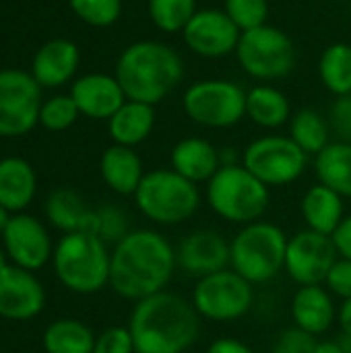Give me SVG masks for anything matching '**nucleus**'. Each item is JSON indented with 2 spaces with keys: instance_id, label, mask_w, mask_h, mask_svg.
<instances>
[{
  "instance_id": "nucleus-33",
  "label": "nucleus",
  "mask_w": 351,
  "mask_h": 353,
  "mask_svg": "<svg viewBox=\"0 0 351 353\" xmlns=\"http://www.w3.org/2000/svg\"><path fill=\"white\" fill-rule=\"evenodd\" d=\"M132 230H128V217L120 207L101 205L93 211V236L101 238L106 244H118Z\"/></svg>"
},
{
  "instance_id": "nucleus-26",
  "label": "nucleus",
  "mask_w": 351,
  "mask_h": 353,
  "mask_svg": "<svg viewBox=\"0 0 351 353\" xmlns=\"http://www.w3.org/2000/svg\"><path fill=\"white\" fill-rule=\"evenodd\" d=\"M93 211L85 205L81 194L70 188H58L48 196L46 215L50 223L64 234L87 232L93 234Z\"/></svg>"
},
{
  "instance_id": "nucleus-24",
  "label": "nucleus",
  "mask_w": 351,
  "mask_h": 353,
  "mask_svg": "<svg viewBox=\"0 0 351 353\" xmlns=\"http://www.w3.org/2000/svg\"><path fill=\"white\" fill-rule=\"evenodd\" d=\"M155 126V105L126 99L122 108L108 120L110 137L116 145L137 147L141 145Z\"/></svg>"
},
{
  "instance_id": "nucleus-2",
  "label": "nucleus",
  "mask_w": 351,
  "mask_h": 353,
  "mask_svg": "<svg viewBox=\"0 0 351 353\" xmlns=\"http://www.w3.org/2000/svg\"><path fill=\"white\" fill-rule=\"evenodd\" d=\"M128 331L137 353H184L201 335V314L192 302L163 290L134 304Z\"/></svg>"
},
{
  "instance_id": "nucleus-9",
  "label": "nucleus",
  "mask_w": 351,
  "mask_h": 353,
  "mask_svg": "<svg viewBox=\"0 0 351 353\" xmlns=\"http://www.w3.org/2000/svg\"><path fill=\"white\" fill-rule=\"evenodd\" d=\"M182 108L199 126L230 128L246 116V91L228 79H203L184 91Z\"/></svg>"
},
{
  "instance_id": "nucleus-21",
  "label": "nucleus",
  "mask_w": 351,
  "mask_h": 353,
  "mask_svg": "<svg viewBox=\"0 0 351 353\" xmlns=\"http://www.w3.org/2000/svg\"><path fill=\"white\" fill-rule=\"evenodd\" d=\"M79 58L77 43L70 39H52L37 50L31 74L39 87H60L74 77Z\"/></svg>"
},
{
  "instance_id": "nucleus-15",
  "label": "nucleus",
  "mask_w": 351,
  "mask_h": 353,
  "mask_svg": "<svg viewBox=\"0 0 351 353\" xmlns=\"http://www.w3.org/2000/svg\"><path fill=\"white\" fill-rule=\"evenodd\" d=\"M2 248L8 261L21 269L37 271L54 254L48 230L33 215L17 213L10 217L6 230L2 232Z\"/></svg>"
},
{
  "instance_id": "nucleus-14",
  "label": "nucleus",
  "mask_w": 351,
  "mask_h": 353,
  "mask_svg": "<svg viewBox=\"0 0 351 353\" xmlns=\"http://www.w3.org/2000/svg\"><path fill=\"white\" fill-rule=\"evenodd\" d=\"M242 31L223 8H199L182 31L186 48L203 58H223L236 54Z\"/></svg>"
},
{
  "instance_id": "nucleus-19",
  "label": "nucleus",
  "mask_w": 351,
  "mask_h": 353,
  "mask_svg": "<svg viewBox=\"0 0 351 353\" xmlns=\"http://www.w3.org/2000/svg\"><path fill=\"white\" fill-rule=\"evenodd\" d=\"M170 159L172 170L194 184L209 182L221 168V151L201 137H186L178 141Z\"/></svg>"
},
{
  "instance_id": "nucleus-27",
  "label": "nucleus",
  "mask_w": 351,
  "mask_h": 353,
  "mask_svg": "<svg viewBox=\"0 0 351 353\" xmlns=\"http://www.w3.org/2000/svg\"><path fill=\"white\" fill-rule=\"evenodd\" d=\"M246 116L261 128H279L292 118V105L283 91L261 83L246 91Z\"/></svg>"
},
{
  "instance_id": "nucleus-47",
  "label": "nucleus",
  "mask_w": 351,
  "mask_h": 353,
  "mask_svg": "<svg viewBox=\"0 0 351 353\" xmlns=\"http://www.w3.org/2000/svg\"><path fill=\"white\" fill-rule=\"evenodd\" d=\"M6 265H10L8 254H6V250H4V248H0V269H2V267H6Z\"/></svg>"
},
{
  "instance_id": "nucleus-40",
  "label": "nucleus",
  "mask_w": 351,
  "mask_h": 353,
  "mask_svg": "<svg viewBox=\"0 0 351 353\" xmlns=\"http://www.w3.org/2000/svg\"><path fill=\"white\" fill-rule=\"evenodd\" d=\"M329 122L339 141L351 143V93L341 95L333 101L329 112Z\"/></svg>"
},
{
  "instance_id": "nucleus-10",
  "label": "nucleus",
  "mask_w": 351,
  "mask_h": 353,
  "mask_svg": "<svg viewBox=\"0 0 351 353\" xmlns=\"http://www.w3.org/2000/svg\"><path fill=\"white\" fill-rule=\"evenodd\" d=\"M242 165L269 188L285 186L304 174L308 155L290 137L265 134L244 149Z\"/></svg>"
},
{
  "instance_id": "nucleus-3",
  "label": "nucleus",
  "mask_w": 351,
  "mask_h": 353,
  "mask_svg": "<svg viewBox=\"0 0 351 353\" xmlns=\"http://www.w3.org/2000/svg\"><path fill=\"white\" fill-rule=\"evenodd\" d=\"M114 77L126 99L155 105L180 85L184 79V62L172 46L141 39L120 54Z\"/></svg>"
},
{
  "instance_id": "nucleus-12",
  "label": "nucleus",
  "mask_w": 351,
  "mask_h": 353,
  "mask_svg": "<svg viewBox=\"0 0 351 353\" xmlns=\"http://www.w3.org/2000/svg\"><path fill=\"white\" fill-rule=\"evenodd\" d=\"M41 87L23 70H0V137H21L39 122Z\"/></svg>"
},
{
  "instance_id": "nucleus-46",
  "label": "nucleus",
  "mask_w": 351,
  "mask_h": 353,
  "mask_svg": "<svg viewBox=\"0 0 351 353\" xmlns=\"http://www.w3.org/2000/svg\"><path fill=\"white\" fill-rule=\"evenodd\" d=\"M339 343H341V347H343V352L351 353V337L348 335H341V339H339Z\"/></svg>"
},
{
  "instance_id": "nucleus-37",
  "label": "nucleus",
  "mask_w": 351,
  "mask_h": 353,
  "mask_svg": "<svg viewBox=\"0 0 351 353\" xmlns=\"http://www.w3.org/2000/svg\"><path fill=\"white\" fill-rule=\"evenodd\" d=\"M93 353H137L128 327H110L95 337Z\"/></svg>"
},
{
  "instance_id": "nucleus-1",
  "label": "nucleus",
  "mask_w": 351,
  "mask_h": 353,
  "mask_svg": "<svg viewBox=\"0 0 351 353\" xmlns=\"http://www.w3.org/2000/svg\"><path fill=\"white\" fill-rule=\"evenodd\" d=\"M176 269V248L166 236L132 230L110 254V288L124 300L141 302L163 292Z\"/></svg>"
},
{
  "instance_id": "nucleus-5",
  "label": "nucleus",
  "mask_w": 351,
  "mask_h": 353,
  "mask_svg": "<svg viewBox=\"0 0 351 353\" xmlns=\"http://www.w3.org/2000/svg\"><path fill=\"white\" fill-rule=\"evenodd\" d=\"M285 250L288 236L279 225L254 221L242 225L230 242V269L252 285L269 283L285 271Z\"/></svg>"
},
{
  "instance_id": "nucleus-30",
  "label": "nucleus",
  "mask_w": 351,
  "mask_h": 353,
  "mask_svg": "<svg viewBox=\"0 0 351 353\" xmlns=\"http://www.w3.org/2000/svg\"><path fill=\"white\" fill-rule=\"evenodd\" d=\"M46 353H93L95 335L77 319H58L43 333Z\"/></svg>"
},
{
  "instance_id": "nucleus-28",
  "label": "nucleus",
  "mask_w": 351,
  "mask_h": 353,
  "mask_svg": "<svg viewBox=\"0 0 351 353\" xmlns=\"http://www.w3.org/2000/svg\"><path fill=\"white\" fill-rule=\"evenodd\" d=\"M314 170L321 184L351 199V143L333 141L317 155Z\"/></svg>"
},
{
  "instance_id": "nucleus-11",
  "label": "nucleus",
  "mask_w": 351,
  "mask_h": 353,
  "mask_svg": "<svg viewBox=\"0 0 351 353\" xmlns=\"http://www.w3.org/2000/svg\"><path fill=\"white\" fill-rule=\"evenodd\" d=\"M192 306L201 319L215 323H232L242 319L254 302L252 283H248L234 269L213 273L197 279L192 290Z\"/></svg>"
},
{
  "instance_id": "nucleus-22",
  "label": "nucleus",
  "mask_w": 351,
  "mask_h": 353,
  "mask_svg": "<svg viewBox=\"0 0 351 353\" xmlns=\"http://www.w3.org/2000/svg\"><path fill=\"white\" fill-rule=\"evenodd\" d=\"M99 174L103 182L122 196L134 194L145 172H143V161L137 155L132 147L124 145H112L103 151L99 159Z\"/></svg>"
},
{
  "instance_id": "nucleus-48",
  "label": "nucleus",
  "mask_w": 351,
  "mask_h": 353,
  "mask_svg": "<svg viewBox=\"0 0 351 353\" xmlns=\"http://www.w3.org/2000/svg\"><path fill=\"white\" fill-rule=\"evenodd\" d=\"M331 2H345V0H331Z\"/></svg>"
},
{
  "instance_id": "nucleus-43",
  "label": "nucleus",
  "mask_w": 351,
  "mask_h": 353,
  "mask_svg": "<svg viewBox=\"0 0 351 353\" xmlns=\"http://www.w3.org/2000/svg\"><path fill=\"white\" fill-rule=\"evenodd\" d=\"M339 327H341L343 335L351 337V300H343V304L339 308Z\"/></svg>"
},
{
  "instance_id": "nucleus-29",
  "label": "nucleus",
  "mask_w": 351,
  "mask_h": 353,
  "mask_svg": "<svg viewBox=\"0 0 351 353\" xmlns=\"http://www.w3.org/2000/svg\"><path fill=\"white\" fill-rule=\"evenodd\" d=\"M331 122L312 108H302L290 118V139L306 153L319 155L331 145Z\"/></svg>"
},
{
  "instance_id": "nucleus-44",
  "label": "nucleus",
  "mask_w": 351,
  "mask_h": 353,
  "mask_svg": "<svg viewBox=\"0 0 351 353\" xmlns=\"http://www.w3.org/2000/svg\"><path fill=\"white\" fill-rule=\"evenodd\" d=\"M314 353H345V352H343V347H341L339 339H335V341H319L317 352Z\"/></svg>"
},
{
  "instance_id": "nucleus-13",
  "label": "nucleus",
  "mask_w": 351,
  "mask_h": 353,
  "mask_svg": "<svg viewBox=\"0 0 351 353\" xmlns=\"http://www.w3.org/2000/svg\"><path fill=\"white\" fill-rule=\"evenodd\" d=\"M339 252L331 236L302 230L288 238L285 250V273L300 288L304 285H323L329 271L337 263Z\"/></svg>"
},
{
  "instance_id": "nucleus-16",
  "label": "nucleus",
  "mask_w": 351,
  "mask_h": 353,
  "mask_svg": "<svg viewBox=\"0 0 351 353\" xmlns=\"http://www.w3.org/2000/svg\"><path fill=\"white\" fill-rule=\"evenodd\" d=\"M176 265L194 279L230 269V242L215 230H194L176 248Z\"/></svg>"
},
{
  "instance_id": "nucleus-31",
  "label": "nucleus",
  "mask_w": 351,
  "mask_h": 353,
  "mask_svg": "<svg viewBox=\"0 0 351 353\" xmlns=\"http://www.w3.org/2000/svg\"><path fill=\"white\" fill-rule=\"evenodd\" d=\"M319 77L327 91L333 95L351 93V43L335 41L327 46L319 60Z\"/></svg>"
},
{
  "instance_id": "nucleus-35",
  "label": "nucleus",
  "mask_w": 351,
  "mask_h": 353,
  "mask_svg": "<svg viewBox=\"0 0 351 353\" xmlns=\"http://www.w3.org/2000/svg\"><path fill=\"white\" fill-rule=\"evenodd\" d=\"M79 116H81V112L70 95H56V97L48 99L46 103H41L39 124L48 130L58 132V130L70 128Z\"/></svg>"
},
{
  "instance_id": "nucleus-8",
  "label": "nucleus",
  "mask_w": 351,
  "mask_h": 353,
  "mask_svg": "<svg viewBox=\"0 0 351 353\" xmlns=\"http://www.w3.org/2000/svg\"><path fill=\"white\" fill-rule=\"evenodd\" d=\"M236 58L248 77L259 81H277L296 68L298 50L283 29L267 23L263 27L242 31Z\"/></svg>"
},
{
  "instance_id": "nucleus-34",
  "label": "nucleus",
  "mask_w": 351,
  "mask_h": 353,
  "mask_svg": "<svg viewBox=\"0 0 351 353\" xmlns=\"http://www.w3.org/2000/svg\"><path fill=\"white\" fill-rule=\"evenodd\" d=\"M72 12L91 27H110L120 19L122 0H68Z\"/></svg>"
},
{
  "instance_id": "nucleus-18",
  "label": "nucleus",
  "mask_w": 351,
  "mask_h": 353,
  "mask_svg": "<svg viewBox=\"0 0 351 353\" xmlns=\"http://www.w3.org/2000/svg\"><path fill=\"white\" fill-rule=\"evenodd\" d=\"M79 112L93 120H110L126 101V95L116 77L93 72L74 81L70 89Z\"/></svg>"
},
{
  "instance_id": "nucleus-42",
  "label": "nucleus",
  "mask_w": 351,
  "mask_h": 353,
  "mask_svg": "<svg viewBox=\"0 0 351 353\" xmlns=\"http://www.w3.org/2000/svg\"><path fill=\"white\" fill-rule=\"evenodd\" d=\"M205 353H254L246 343L238 341V339H232V337H221V339H215Z\"/></svg>"
},
{
  "instance_id": "nucleus-38",
  "label": "nucleus",
  "mask_w": 351,
  "mask_h": 353,
  "mask_svg": "<svg viewBox=\"0 0 351 353\" xmlns=\"http://www.w3.org/2000/svg\"><path fill=\"white\" fill-rule=\"evenodd\" d=\"M317 337L300 331V329H288L283 331L275 345H273V353H314L317 352Z\"/></svg>"
},
{
  "instance_id": "nucleus-45",
  "label": "nucleus",
  "mask_w": 351,
  "mask_h": 353,
  "mask_svg": "<svg viewBox=\"0 0 351 353\" xmlns=\"http://www.w3.org/2000/svg\"><path fill=\"white\" fill-rule=\"evenodd\" d=\"M10 217H12V213H10L8 209H4V207L0 205V236H2V232L6 230V225H8Z\"/></svg>"
},
{
  "instance_id": "nucleus-36",
  "label": "nucleus",
  "mask_w": 351,
  "mask_h": 353,
  "mask_svg": "<svg viewBox=\"0 0 351 353\" xmlns=\"http://www.w3.org/2000/svg\"><path fill=\"white\" fill-rule=\"evenodd\" d=\"M223 10L240 31H250L267 25L269 0H225Z\"/></svg>"
},
{
  "instance_id": "nucleus-41",
  "label": "nucleus",
  "mask_w": 351,
  "mask_h": 353,
  "mask_svg": "<svg viewBox=\"0 0 351 353\" xmlns=\"http://www.w3.org/2000/svg\"><path fill=\"white\" fill-rule=\"evenodd\" d=\"M331 238L335 242V248H337L339 256L351 261V215L350 217H343L341 225L335 230V234Z\"/></svg>"
},
{
  "instance_id": "nucleus-39",
  "label": "nucleus",
  "mask_w": 351,
  "mask_h": 353,
  "mask_svg": "<svg viewBox=\"0 0 351 353\" xmlns=\"http://www.w3.org/2000/svg\"><path fill=\"white\" fill-rule=\"evenodd\" d=\"M327 290L341 298V300H351V261L350 259H337V263L333 265V269L329 271L327 279H325Z\"/></svg>"
},
{
  "instance_id": "nucleus-6",
  "label": "nucleus",
  "mask_w": 351,
  "mask_h": 353,
  "mask_svg": "<svg viewBox=\"0 0 351 353\" xmlns=\"http://www.w3.org/2000/svg\"><path fill=\"white\" fill-rule=\"evenodd\" d=\"M269 186L242 163L221 165L207 182V203L213 213L230 223L248 225L261 221L269 209Z\"/></svg>"
},
{
  "instance_id": "nucleus-25",
  "label": "nucleus",
  "mask_w": 351,
  "mask_h": 353,
  "mask_svg": "<svg viewBox=\"0 0 351 353\" xmlns=\"http://www.w3.org/2000/svg\"><path fill=\"white\" fill-rule=\"evenodd\" d=\"M37 180L33 168L21 157L0 159V205L10 213L23 211L35 196Z\"/></svg>"
},
{
  "instance_id": "nucleus-17",
  "label": "nucleus",
  "mask_w": 351,
  "mask_h": 353,
  "mask_svg": "<svg viewBox=\"0 0 351 353\" xmlns=\"http://www.w3.org/2000/svg\"><path fill=\"white\" fill-rule=\"evenodd\" d=\"M46 306V292L33 271L17 265L0 269V316L8 321H31Z\"/></svg>"
},
{
  "instance_id": "nucleus-7",
  "label": "nucleus",
  "mask_w": 351,
  "mask_h": 353,
  "mask_svg": "<svg viewBox=\"0 0 351 353\" xmlns=\"http://www.w3.org/2000/svg\"><path fill=\"white\" fill-rule=\"evenodd\" d=\"M132 196L139 211L157 225H178L201 207L199 184L174 170L147 172Z\"/></svg>"
},
{
  "instance_id": "nucleus-23",
  "label": "nucleus",
  "mask_w": 351,
  "mask_h": 353,
  "mask_svg": "<svg viewBox=\"0 0 351 353\" xmlns=\"http://www.w3.org/2000/svg\"><path fill=\"white\" fill-rule=\"evenodd\" d=\"M306 228L325 236H333L343 221V196L325 184H314L306 190L300 203Z\"/></svg>"
},
{
  "instance_id": "nucleus-32",
  "label": "nucleus",
  "mask_w": 351,
  "mask_h": 353,
  "mask_svg": "<svg viewBox=\"0 0 351 353\" xmlns=\"http://www.w3.org/2000/svg\"><path fill=\"white\" fill-rule=\"evenodd\" d=\"M197 10V0H149V17L163 33H182Z\"/></svg>"
},
{
  "instance_id": "nucleus-20",
  "label": "nucleus",
  "mask_w": 351,
  "mask_h": 353,
  "mask_svg": "<svg viewBox=\"0 0 351 353\" xmlns=\"http://www.w3.org/2000/svg\"><path fill=\"white\" fill-rule=\"evenodd\" d=\"M294 327L319 337L325 335L335 321L333 294L323 285H304L294 294L292 300Z\"/></svg>"
},
{
  "instance_id": "nucleus-4",
  "label": "nucleus",
  "mask_w": 351,
  "mask_h": 353,
  "mask_svg": "<svg viewBox=\"0 0 351 353\" xmlns=\"http://www.w3.org/2000/svg\"><path fill=\"white\" fill-rule=\"evenodd\" d=\"M108 244L87 232L64 234L52 254L58 281L74 294H95L110 285Z\"/></svg>"
}]
</instances>
